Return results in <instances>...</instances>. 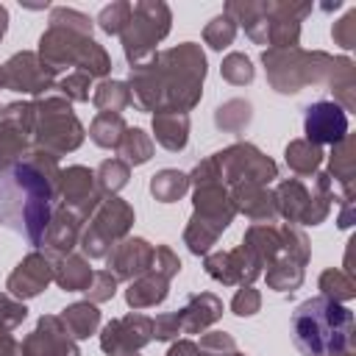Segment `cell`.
<instances>
[{
  "label": "cell",
  "instance_id": "3957f363",
  "mask_svg": "<svg viewBox=\"0 0 356 356\" xmlns=\"http://www.w3.org/2000/svg\"><path fill=\"white\" fill-rule=\"evenodd\" d=\"M267 81L275 92L281 95H295L309 83L325 81L331 92L337 95V106L345 111L353 108V64L348 58H334L328 53H306L300 47H286V50H264L261 53Z\"/></svg>",
  "mask_w": 356,
  "mask_h": 356
},
{
  "label": "cell",
  "instance_id": "816d5d0a",
  "mask_svg": "<svg viewBox=\"0 0 356 356\" xmlns=\"http://www.w3.org/2000/svg\"><path fill=\"white\" fill-rule=\"evenodd\" d=\"M178 334H181V325H178V317H175V312L159 314V317L153 320V337H156V339H164V342H170V339H175Z\"/></svg>",
  "mask_w": 356,
  "mask_h": 356
},
{
  "label": "cell",
  "instance_id": "44dd1931",
  "mask_svg": "<svg viewBox=\"0 0 356 356\" xmlns=\"http://www.w3.org/2000/svg\"><path fill=\"white\" fill-rule=\"evenodd\" d=\"M78 239H81V220H78L72 211H67V209L58 206V209L53 211L50 225H47L44 239H42L44 253H47L50 259L70 256L72 248L78 245Z\"/></svg>",
  "mask_w": 356,
  "mask_h": 356
},
{
  "label": "cell",
  "instance_id": "d6986e66",
  "mask_svg": "<svg viewBox=\"0 0 356 356\" xmlns=\"http://www.w3.org/2000/svg\"><path fill=\"white\" fill-rule=\"evenodd\" d=\"M206 273L214 278V281H220V284H250L253 278H259L261 275V267H259V261L239 245V248H234V250H225V253H211V256H206Z\"/></svg>",
  "mask_w": 356,
  "mask_h": 356
},
{
  "label": "cell",
  "instance_id": "f35d334b",
  "mask_svg": "<svg viewBox=\"0 0 356 356\" xmlns=\"http://www.w3.org/2000/svg\"><path fill=\"white\" fill-rule=\"evenodd\" d=\"M234 36H236V22H234L231 17H225V14L214 17V19L203 28V39H206V44L214 47V50L228 47V44L234 42Z\"/></svg>",
  "mask_w": 356,
  "mask_h": 356
},
{
  "label": "cell",
  "instance_id": "db71d44e",
  "mask_svg": "<svg viewBox=\"0 0 356 356\" xmlns=\"http://www.w3.org/2000/svg\"><path fill=\"white\" fill-rule=\"evenodd\" d=\"M0 356H22V348L11 334L0 339Z\"/></svg>",
  "mask_w": 356,
  "mask_h": 356
},
{
  "label": "cell",
  "instance_id": "74e56055",
  "mask_svg": "<svg viewBox=\"0 0 356 356\" xmlns=\"http://www.w3.org/2000/svg\"><path fill=\"white\" fill-rule=\"evenodd\" d=\"M320 289H323V298H328L334 303H342V300L356 298L353 275L345 273V270H325L320 275Z\"/></svg>",
  "mask_w": 356,
  "mask_h": 356
},
{
  "label": "cell",
  "instance_id": "7c38bea8",
  "mask_svg": "<svg viewBox=\"0 0 356 356\" xmlns=\"http://www.w3.org/2000/svg\"><path fill=\"white\" fill-rule=\"evenodd\" d=\"M0 86L19 95H47L56 86V72L39 58V53H14L0 67Z\"/></svg>",
  "mask_w": 356,
  "mask_h": 356
},
{
  "label": "cell",
  "instance_id": "8d00e7d4",
  "mask_svg": "<svg viewBox=\"0 0 356 356\" xmlns=\"http://www.w3.org/2000/svg\"><path fill=\"white\" fill-rule=\"evenodd\" d=\"M253 111H250V103L248 100H228L222 103L217 111H214V125L220 131H228V134H239L248 122H250Z\"/></svg>",
  "mask_w": 356,
  "mask_h": 356
},
{
  "label": "cell",
  "instance_id": "91938a15",
  "mask_svg": "<svg viewBox=\"0 0 356 356\" xmlns=\"http://www.w3.org/2000/svg\"><path fill=\"white\" fill-rule=\"evenodd\" d=\"M131 356H139V353H131Z\"/></svg>",
  "mask_w": 356,
  "mask_h": 356
},
{
  "label": "cell",
  "instance_id": "f5cc1de1",
  "mask_svg": "<svg viewBox=\"0 0 356 356\" xmlns=\"http://www.w3.org/2000/svg\"><path fill=\"white\" fill-rule=\"evenodd\" d=\"M164 356H206V353L192 339H178V342H172V348Z\"/></svg>",
  "mask_w": 356,
  "mask_h": 356
},
{
  "label": "cell",
  "instance_id": "b9f144b4",
  "mask_svg": "<svg viewBox=\"0 0 356 356\" xmlns=\"http://www.w3.org/2000/svg\"><path fill=\"white\" fill-rule=\"evenodd\" d=\"M64 100H78V103H83V100H89V89H92V78L86 75V72H70L67 78H61V81H56V86H53Z\"/></svg>",
  "mask_w": 356,
  "mask_h": 356
},
{
  "label": "cell",
  "instance_id": "680465c9",
  "mask_svg": "<svg viewBox=\"0 0 356 356\" xmlns=\"http://www.w3.org/2000/svg\"><path fill=\"white\" fill-rule=\"evenodd\" d=\"M342 356H353V353H342Z\"/></svg>",
  "mask_w": 356,
  "mask_h": 356
},
{
  "label": "cell",
  "instance_id": "7dc6e473",
  "mask_svg": "<svg viewBox=\"0 0 356 356\" xmlns=\"http://www.w3.org/2000/svg\"><path fill=\"white\" fill-rule=\"evenodd\" d=\"M150 270H153V273H159V275H164V278L170 281L172 275H178V273H181V259H178L167 245H159V248H153Z\"/></svg>",
  "mask_w": 356,
  "mask_h": 356
},
{
  "label": "cell",
  "instance_id": "d6a6232c",
  "mask_svg": "<svg viewBox=\"0 0 356 356\" xmlns=\"http://www.w3.org/2000/svg\"><path fill=\"white\" fill-rule=\"evenodd\" d=\"M189 189V175L178 172V170H161L150 178V195L161 203H175L178 197H184Z\"/></svg>",
  "mask_w": 356,
  "mask_h": 356
},
{
  "label": "cell",
  "instance_id": "11a10c76",
  "mask_svg": "<svg viewBox=\"0 0 356 356\" xmlns=\"http://www.w3.org/2000/svg\"><path fill=\"white\" fill-rule=\"evenodd\" d=\"M6 31H8V8L0 6V39L6 36Z\"/></svg>",
  "mask_w": 356,
  "mask_h": 356
},
{
  "label": "cell",
  "instance_id": "7402d4cb",
  "mask_svg": "<svg viewBox=\"0 0 356 356\" xmlns=\"http://www.w3.org/2000/svg\"><path fill=\"white\" fill-rule=\"evenodd\" d=\"M231 203L236 211H242L245 217H250L253 222H273L275 220V200L273 192H267L261 184H234L231 186Z\"/></svg>",
  "mask_w": 356,
  "mask_h": 356
},
{
  "label": "cell",
  "instance_id": "d4e9b609",
  "mask_svg": "<svg viewBox=\"0 0 356 356\" xmlns=\"http://www.w3.org/2000/svg\"><path fill=\"white\" fill-rule=\"evenodd\" d=\"M167 284L170 281L164 275L147 270L145 275H139V278H134L128 284L125 300H128L131 309H150V306H156V303H161L167 298Z\"/></svg>",
  "mask_w": 356,
  "mask_h": 356
},
{
  "label": "cell",
  "instance_id": "8992f818",
  "mask_svg": "<svg viewBox=\"0 0 356 356\" xmlns=\"http://www.w3.org/2000/svg\"><path fill=\"white\" fill-rule=\"evenodd\" d=\"M236 209L231 203V195L222 184H206L195 186V214L184 231V242L192 253L203 256L217 242V236L231 225Z\"/></svg>",
  "mask_w": 356,
  "mask_h": 356
},
{
  "label": "cell",
  "instance_id": "6da1fadb",
  "mask_svg": "<svg viewBox=\"0 0 356 356\" xmlns=\"http://www.w3.org/2000/svg\"><path fill=\"white\" fill-rule=\"evenodd\" d=\"M58 159L33 147L19 164L0 172V225L25 234L39 248L50 225V203L58 195Z\"/></svg>",
  "mask_w": 356,
  "mask_h": 356
},
{
  "label": "cell",
  "instance_id": "ac0fdd59",
  "mask_svg": "<svg viewBox=\"0 0 356 356\" xmlns=\"http://www.w3.org/2000/svg\"><path fill=\"white\" fill-rule=\"evenodd\" d=\"M106 261H108V273L114 278L134 281V278H139V275H145L150 270L153 245L147 239H142V236H125L111 248Z\"/></svg>",
  "mask_w": 356,
  "mask_h": 356
},
{
  "label": "cell",
  "instance_id": "cb8c5ba5",
  "mask_svg": "<svg viewBox=\"0 0 356 356\" xmlns=\"http://www.w3.org/2000/svg\"><path fill=\"white\" fill-rule=\"evenodd\" d=\"M153 134L156 142L167 150H184L189 139V114L184 111H156L153 114Z\"/></svg>",
  "mask_w": 356,
  "mask_h": 356
},
{
  "label": "cell",
  "instance_id": "9f6ffc18",
  "mask_svg": "<svg viewBox=\"0 0 356 356\" xmlns=\"http://www.w3.org/2000/svg\"><path fill=\"white\" fill-rule=\"evenodd\" d=\"M220 356H245V353H236V350H231V353H220Z\"/></svg>",
  "mask_w": 356,
  "mask_h": 356
},
{
  "label": "cell",
  "instance_id": "ba28073f",
  "mask_svg": "<svg viewBox=\"0 0 356 356\" xmlns=\"http://www.w3.org/2000/svg\"><path fill=\"white\" fill-rule=\"evenodd\" d=\"M170 22H172V14L167 3L161 0L131 3V19L120 33L122 50L131 67L147 64L156 56V44L170 33Z\"/></svg>",
  "mask_w": 356,
  "mask_h": 356
},
{
  "label": "cell",
  "instance_id": "9a60e30c",
  "mask_svg": "<svg viewBox=\"0 0 356 356\" xmlns=\"http://www.w3.org/2000/svg\"><path fill=\"white\" fill-rule=\"evenodd\" d=\"M303 131H306V142L312 145H337L348 136V111L342 106H337L334 100H317L306 108L303 117Z\"/></svg>",
  "mask_w": 356,
  "mask_h": 356
},
{
  "label": "cell",
  "instance_id": "603a6c76",
  "mask_svg": "<svg viewBox=\"0 0 356 356\" xmlns=\"http://www.w3.org/2000/svg\"><path fill=\"white\" fill-rule=\"evenodd\" d=\"M220 314H222V300L217 295H211V292L192 295L186 300V306L181 312H175L181 334H197L206 325H211L214 320H220Z\"/></svg>",
  "mask_w": 356,
  "mask_h": 356
},
{
  "label": "cell",
  "instance_id": "1f68e13d",
  "mask_svg": "<svg viewBox=\"0 0 356 356\" xmlns=\"http://www.w3.org/2000/svg\"><path fill=\"white\" fill-rule=\"evenodd\" d=\"M28 134L8 125V122H0V172L3 170H11L14 164H19L31 150H28Z\"/></svg>",
  "mask_w": 356,
  "mask_h": 356
},
{
  "label": "cell",
  "instance_id": "e575fe53",
  "mask_svg": "<svg viewBox=\"0 0 356 356\" xmlns=\"http://www.w3.org/2000/svg\"><path fill=\"white\" fill-rule=\"evenodd\" d=\"M328 175H334L342 184L345 197H353V186H350V178H353V142H350V136H345L342 142L334 145V150H331V172Z\"/></svg>",
  "mask_w": 356,
  "mask_h": 356
},
{
  "label": "cell",
  "instance_id": "4fadbf2b",
  "mask_svg": "<svg viewBox=\"0 0 356 356\" xmlns=\"http://www.w3.org/2000/svg\"><path fill=\"white\" fill-rule=\"evenodd\" d=\"M56 197H61V209L72 211L81 222H86L103 200V195L95 184V172L86 167H78V164L58 172V195Z\"/></svg>",
  "mask_w": 356,
  "mask_h": 356
},
{
  "label": "cell",
  "instance_id": "f1b7e54d",
  "mask_svg": "<svg viewBox=\"0 0 356 356\" xmlns=\"http://www.w3.org/2000/svg\"><path fill=\"white\" fill-rule=\"evenodd\" d=\"M125 131H128V125H125L122 114L100 111V114L92 120V125H89V139H92L95 145H100V147H114V150H117V145L122 142Z\"/></svg>",
  "mask_w": 356,
  "mask_h": 356
},
{
  "label": "cell",
  "instance_id": "484cf974",
  "mask_svg": "<svg viewBox=\"0 0 356 356\" xmlns=\"http://www.w3.org/2000/svg\"><path fill=\"white\" fill-rule=\"evenodd\" d=\"M92 273H95V270L89 267V261H86L83 256L70 253V256L56 259L53 281H56L64 292H83V289L89 286V281H92Z\"/></svg>",
  "mask_w": 356,
  "mask_h": 356
},
{
  "label": "cell",
  "instance_id": "c3c4849f",
  "mask_svg": "<svg viewBox=\"0 0 356 356\" xmlns=\"http://www.w3.org/2000/svg\"><path fill=\"white\" fill-rule=\"evenodd\" d=\"M259 306H261V295H259L250 284H245V286L234 295V300H231V309H234V314H239V317H250V314H256Z\"/></svg>",
  "mask_w": 356,
  "mask_h": 356
},
{
  "label": "cell",
  "instance_id": "2e32d148",
  "mask_svg": "<svg viewBox=\"0 0 356 356\" xmlns=\"http://www.w3.org/2000/svg\"><path fill=\"white\" fill-rule=\"evenodd\" d=\"M22 356H81L75 339L67 334L58 314H47L22 339Z\"/></svg>",
  "mask_w": 356,
  "mask_h": 356
},
{
  "label": "cell",
  "instance_id": "6f0895ef",
  "mask_svg": "<svg viewBox=\"0 0 356 356\" xmlns=\"http://www.w3.org/2000/svg\"><path fill=\"white\" fill-rule=\"evenodd\" d=\"M3 337H8V331H6L3 325H0V339H3Z\"/></svg>",
  "mask_w": 356,
  "mask_h": 356
},
{
  "label": "cell",
  "instance_id": "d590c367",
  "mask_svg": "<svg viewBox=\"0 0 356 356\" xmlns=\"http://www.w3.org/2000/svg\"><path fill=\"white\" fill-rule=\"evenodd\" d=\"M128 178H131V167L122 159H106L95 172V184H97L103 197L106 195H117L128 184Z\"/></svg>",
  "mask_w": 356,
  "mask_h": 356
},
{
  "label": "cell",
  "instance_id": "5b68a950",
  "mask_svg": "<svg viewBox=\"0 0 356 356\" xmlns=\"http://www.w3.org/2000/svg\"><path fill=\"white\" fill-rule=\"evenodd\" d=\"M39 58L58 75L67 67H78L89 78H103L111 70L108 53L86 33L50 25L39 39Z\"/></svg>",
  "mask_w": 356,
  "mask_h": 356
},
{
  "label": "cell",
  "instance_id": "277c9868",
  "mask_svg": "<svg viewBox=\"0 0 356 356\" xmlns=\"http://www.w3.org/2000/svg\"><path fill=\"white\" fill-rule=\"evenodd\" d=\"M295 345L306 356H342L353 348V312L328 300L309 298L292 314Z\"/></svg>",
  "mask_w": 356,
  "mask_h": 356
},
{
  "label": "cell",
  "instance_id": "bcb514c9",
  "mask_svg": "<svg viewBox=\"0 0 356 356\" xmlns=\"http://www.w3.org/2000/svg\"><path fill=\"white\" fill-rule=\"evenodd\" d=\"M25 314H28V309H25L22 300H17V298L0 292V325H3L6 331H14V328L25 320Z\"/></svg>",
  "mask_w": 356,
  "mask_h": 356
},
{
  "label": "cell",
  "instance_id": "681fc988",
  "mask_svg": "<svg viewBox=\"0 0 356 356\" xmlns=\"http://www.w3.org/2000/svg\"><path fill=\"white\" fill-rule=\"evenodd\" d=\"M331 36H334L337 44H342L345 50L356 47V8H350V11L331 28Z\"/></svg>",
  "mask_w": 356,
  "mask_h": 356
},
{
  "label": "cell",
  "instance_id": "ee69618b",
  "mask_svg": "<svg viewBox=\"0 0 356 356\" xmlns=\"http://www.w3.org/2000/svg\"><path fill=\"white\" fill-rule=\"evenodd\" d=\"M33 120H36L33 103H8L0 111V122H8V125H14L25 134H33Z\"/></svg>",
  "mask_w": 356,
  "mask_h": 356
},
{
  "label": "cell",
  "instance_id": "e0dca14e",
  "mask_svg": "<svg viewBox=\"0 0 356 356\" xmlns=\"http://www.w3.org/2000/svg\"><path fill=\"white\" fill-rule=\"evenodd\" d=\"M53 270H56V259H50L47 253H28L17 267L14 273L8 275L6 281V289L11 298L17 300H28V298H36L50 281H53Z\"/></svg>",
  "mask_w": 356,
  "mask_h": 356
},
{
  "label": "cell",
  "instance_id": "4dcf8cb0",
  "mask_svg": "<svg viewBox=\"0 0 356 356\" xmlns=\"http://www.w3.org/2000/svg\"><path fill=\"white\" fill-rule=\"evenodd\" d=\"M284 159L295 175H312V172H317V167L323 161V150L306 139H295L286 145Z\"/></svg>",
  "mask_w": 356,
  "mask_h": 356
},
{
  "label": "cell",
  "instance_id": "4316f807",
  "mask_svg": "<svg viewBox=\"0 0 356 356\" xmlns=\"http://www.w3.org/2000/svg\"><path fill=\"white\" fill-rule=\"evenodd\" d=\"M58 320L64 323L67 334L72 339H86L97 331L100 325V312H97V303H89V300H81V303H72L67 309H61Z\"/></svg>",
  "mask_w": 356,
  "mask_h": 356
},
{
  "label": "cell",
  "instance_id": "8fae6325",
  "mask_svg": "<svg viewBox=\"0 0 356 356\" xmlns=\"http://www.w3.org/2000/svg\"><path fill=\"white\" fill-rule=\"evenodd\" d=\"M214 159V164H217V175H220V184L225 186H234V184H242V181H248V184H270L273 178H275V161L273 159H267L261 150H256L253 145H231V147H225V150H220V153H214L211 156Z\"/></svg>",
  "mask_w": 356,
  "mask_h": 356
},
{
  "label": "cell",
  "instance_id": "60d3db41",
  "mask_svg": "<svg viewBox=\"0 0 356 356\" xmlns=\"http://www.w3.org/2000/svg\"><path fill=\"white\" fill-rule=\"evenodd\" d=\"M128 19H131V3H125V0H117V3L106 6V8L100 11V17H97L100 28H103L106 33H111V36H120V33L125 31Z\"/></svg>",
  "mask_w": 356,
  "mask_h": 356
},
{
  "label": "cell",
  "instance_id": "9c48e42d",
  "mask_svg": "<svg viewBox=\"0 0 356 356\" xmlns=\"http://www.w3.org/2000/svg\"><path fill=\"white\" fill-rule=\"evenodd\" d=\"M275 200V211L289 220V222H303V225H320L328 211H331V175L328 172H317L314 175V189H306L300 178H289L281 181L278 189L273 192Z\"/></svg>",
  "mask_w": 356,
  "mask_h": 356
},
{
  "label": "cell",
  "instance_id": "83f0119b",
  "mask_svg": "<svg viewBox=\"0 0 356 356\" xmlns=\"http://www.w3.org/2000/svg\"><path fill=\"white\" fill-rule=\"evenodd\" d=\"M303 284V264L278 253V259L267 267V286L275 292H295Z\"/></svg>",
  "mask_w": 356,
  "mask_h": 356
},
{
  "label": "cell",
  "instance_id": "836d02e7",
  "mask_svg": "<svg viewBox=\"0 0 356 356\" xmlns=\"http://www.w3.org/2000/svg\"><path fill=\"white\" fill-rule=\"evenodd\" d=\"M117 153H120V159L131 167H136V164H145L150 156H153V139L142 131V128H128L125 131V136H122V142L117 145Z\"/></svg>",
  "mask_w": 356,
  "mask_h": 356
},
{
  "label": "cell",
  "instance_id": "ab89813d",
  "mask_svg": "<svg viewBox=\"0 0 356 356\" xmlns=\"http://www.w3.org/2000/svg\"><path fill=\"white\" fill-rule=\"evenodd\" d=\"M220 72H222V78L228 81V83H234V86H245V83H250L253 81V64H250V58L245 56V53H228L225 56V61H222V67H220Z\"/></svg>",
  "mask_w": 356,
  "mask_h": 356
},
{
  "label": "cell",
  "instance_id": "7a4b0ae2",
  "mask_svg": "<svg viewBox=\"0 0 356 356\" xmlns=\"http://www.w3.org/2000/svg\"><path fill=\"white\" fill-rule=\"evenodd\" d=\"M206 56L200 44L184 42L131 67V106L142 111H189L203 92Z\"/></svg>",
  "mask_w": 356,
  "mask_h": 356
},
{
  "label": "cell",
  "instance_id": "52a82bcc",
  "mask_svg": "<svg viewBox=\"0 0 356 356\" xmlns=\"http://www.w3.org/2000/svg\"><path fill=\"white\" fill-rule=\"evenodd\" d=\"M33 142L39 150L53 153L56 159L75 150L83 142V125L72 114L70 100L61 95H42L33 103Z\"/></svg>",
  "mask_w": 356,
  "mask_h": 356
},
{
  "label": "cell",
  "instance_id": "5bb4252c",
  "mask_svg": "<svg viewBox=\"0 0 356 356\" xmlns=\"http://www.w3.org/2000/svg\"><path fill=\"white\" fill-rule=\"evenodd\" d=\"M153 339V320L145 314H125L120 320H111L100 334V348L108 356H131L139 353Z\"/></svg>",
  "mask_w": 356,
  "mask_h": 356
},
{
  "label": "cell",
  "instance_id": "f907efd6",
  "mask_svg": "<svg viewBox=\"0 0 356 356\" xmlns=\"http://www.w3.org/2000/svg\"><path fill=\"white\" fill-rule=\"evenodd\" d=\"M197 348H200L206 356H220V353L236 350V342H234V337H228V334H222V331H211V334H206V337L200 339Z\"/></svg>",
  "mask_w": 356,
  "mask_h": 356
},
{
  "label": "cell",
  "instance_id": "7bdbcfd3",
  "mask_svg": "<svg viewBox=\"0 0 356 356\" xmlns=\"http://www.w3.org/2000/svg\"><path fill=\"white\" fill-rule=\"evenodd\" d=\"M50 25L70 28V31H78V33L92 36V19L86 14H81V11H75V8H64V6L53 8L50 11Z\"/></svg>",
  "mask_w": 356,
  "mask_h": 356
},
{
  "label": "cell",
  "instance_id": "30bf717a",
  "mask_svg": "<svg viewBox=\"0 0 356 356\" xmlns=\"http://www.w3.org/2000/svg\"><path fill=\"white\" fill-rule=\"evenodd\" d=\"M134 225V209L117 197V195H106L100 200V206L95 209L86 231L81 234L78 245L83 248V253L89 259H106L111 253V248L128 236Z\"/></svg>",
  "mask_w": 356,
  "mask_h": 356
},
{
  "label": "cell",
  "instance_id": "f6af8a7d",
  "mask_svg": "<svg viewBox=\"0 0 356 356\" xmlns=\"http://www.w3.org/2000/svg\"><path fill=\"white\" fill-rule=\"evenodd\" d=\"M83 292H86V300H89V303L111 300L114 292H117V278H114L108 270H97V273H92V281H89V286H86Z\"/></svg>",
  "mask_w": 356,
  "mask_h": 356
},
{
  "label": "cell",
  "instance_id": "ffe728a7",
  "mask_svg": "<svg viewBox=\"0 0 356 356\" xmlns=\"http://www.w3.org/2000/svg\"><path fill=\"white\" fill-rule=\"evenodd\" d=\"M312 11L309 3H270V44L275 50L298 47L300 19Z\"/></svg>",
  "mask_w": 356,
  "mask_h": 356
},
{
  "label": "cell",
  "instance_id": "f546056e",
  "mask_svg": "<svg viewBox=\"0 0 356 356\" xmlns=\"http://www.w3.org/2000/svg\"><path fill=\"white\" fill-rule=\"evenodd\" d=\"M92 103H95L100 111L120 114L122 108L131 106V89H128V83H122V81H108V78H103V81L95 86V92H92Z\"/></svg>",
  "mask_w": 356,
  "mask_h": 356
}]
</instances>
